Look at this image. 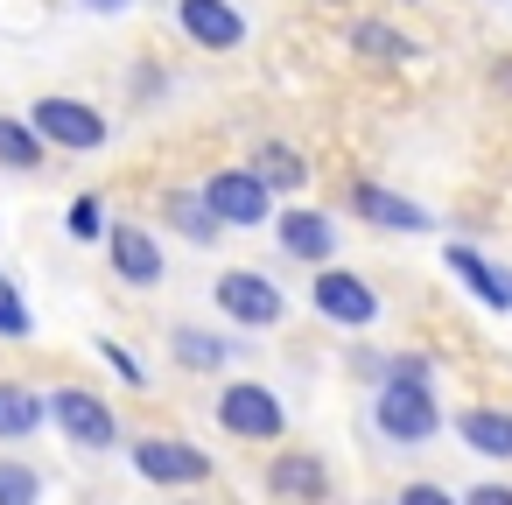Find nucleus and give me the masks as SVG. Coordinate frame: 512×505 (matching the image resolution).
I'll list each match as a JSON object with an SVG mask.
<instances>
[{"label": "nucleus", "mask_w": 512, "mask_h": 505, "mask_svg": "<svg viewBox=\"0 0 512 505\" xmlns=\"http://www.w3.org/2000/svg\"><path fill=\"white\" fill-rule=\"evenodd\" d=\"M64 232H71L78 246H92V239H106V204H99V197H78V204L64 211Z\"/></svg>", "instance_id": "obj_24"}, {"label": "nucleus", "mask_w": 512, "mask_h": 505, "mask_svg": "<svg viewBox=\"0 0 512 505\" xmlns=\"http://www.w3.org/2000/svg\"><path fill=\"white\" fill-rule=\"evenodd\" d=\"M309 302H316V316L337 323V330H372V323H379V288L358 281L351 267H316Z\"/></svg>", "instance_id": "obj_6"}, {"label": "nucleus", "mask_w": 512, "mask_h": 505, "mask_svg": "<svg viewBox=\"0 0 512 505\" xmlns=\"http://www.w3.org/2000/svg\"><path fill=\"white\" fill-rule=\"evenodd\" d=\"M246 169H253L267 190H302V183H309V162H302V148H288V141H267Z\"/></svg>", "instance_id": "obj_20"}, {"label": "nucleus", "mask_w": 512, "mask_h": 505, "mask_svg": "<svg viewBox=\"0 0 512 505\" xmlns=\"http://www.w3.org/2000/svg\"><path fill=\"white\" fill-rule=\"evenodd\" d=\"M267 491H274L281 505H330V470H323V456H309V449H281V456L267 463Z\"/></svg>", "instance_id": "obj_11"}, {"label": "nucleus", "mask_w": 512, "mask_h": 505, "mask_svg": "<svg viewBox=\"0 0 512 505\" xmlns=\"http://www.w3.org/2000/svg\"><path fill=\"white\" fill-rule=\"evenodd\" d=\"M393 505H456V498H449L442 484H407V491H400Z\"/></svg>", "instance_id": "obj_27"}, {"label": "nucleus", "mask_w": 512, "mask_h": 505, "mask_svg": "<svg viewBox=\"0 0 512 505\" xmlns=\"http://www.w3.org/2000/svg\"><path fill=\"white\" fill-rule=\"evenodd\" d=\"M0 505H43V470L22 456H0Z\"/></svg>", "instance_id": "obj_22"}, {"label": "nucleus", "mask_w": 512, "mask_h": 505, "mask_svg": "<svg viewBox=\"0 0 512 505\" xmlns=\"http://www.w3.org/2000/svg\"><path fill=\"white\" fill-rule=\"evenodd\" d=\"M176 29L197 50H211V57H225V50L246 43V15L232 8V0H176Z\"/></svg>", "instance_id": "obj_9"}, {"label": "nucleus", "mask_w": 512, "mask_h": 505, "mask_svg": "<svg viewBox=\"0 0 512 505\" xmlns=\"http://www.w3.org/2000/svg\"><path fill=\"white\" fill-rule=\"evenodd\" d=\"M498 85H505V92H512V64H505V71H498Z\"/></svg>", "instance_id": "obj_30"}, {"label": "nucleus", "mask_w": 512, "mask_h": 505, "mask_svg": "<svg viewBox=\"0 0 512 505\" xmlns=\"http://www.w3.org/2000/svg\"><path fill=\"white\" fill-rule=\"evenodd\" d=\"M344 204L358 211V225H379V232H428V211H421L414 197L386 190V183H351Z\"/></svg>", "instance_id": "obj_12"}, {"label": "nucleus", "mask_w": 512, "mask_h": 505, "mask_svg": "<svg viewBox=\"0 0 512 505\" xmlns=\"http://www.w3.org/2000/svg\"><path fill=\"white\" fill-rule=\"evenodd\" d=\"M197 197H204V211L218 218V232H253V225L274 218V190H267L253 169H211Z\"/></svg>", "instance_id": "obj_4"}, {"label": "nucleus", "mask_w": 512, "mask_h": 505, "mask_svg": "<svg viewBox=\"0 0 512 505\" xmlns=\"http://www.w3.org/2000/svg\"><path fill=\"white\" fill-rule=\"evenodd\" d=\"M456 435H463V449H477L491 463H512V407H463Z\"/></svg>", "instance_id": "obj_14"}, {"label": "nucleus", "mask_w": 512, "mask_h": 505, "mask_svg": "<svg viewBox=\"0 0 512 505\" xmlns=\"http://www.w3.org/2000/svg\"><path fill=\"white\" fill-rule=\"evenodd\" d=\"M106 260H113V274L127 288H162V246H155L148 225H134V218L106 225Z\"/></svg>", "instance_id": "obj_10"}, {"label": "nucleus", "mask_w": 512, "mask_h": 505, "mask_svg": "<svg viewBox=\"0 0 512 505\" xmlns=\"http://www.w3.org/2000/svg\"><path fill=\"white\" fill-rule=\"evenodd\" d=\"M162 218H169L190 246H211V239H218V218L204 211V197H197V190H169V197H162Z\"/></svg>", "instance_id": "obj_21"}, {"label": "nucleus", "mask_w": 512, "mask_h": 505, "mask_svg": "<svg viewBox=\"0 0 512 505\" xmlns=\"http://www.w3.org/2000/svg\"><path fill=\"white\" fill-rule=\"evenodd\" d=\"M134 470L162 491H183V484H204L211 477V456L183 435H134Z\"/></svg>", "instance_id": "obj_8"}, {"label": "nucleus", "mask_w": 512, "mask_h": 505, "mask_svg": "<svg viewBox=\"0 0 512 505\" xmlns=\"http://www.w3.org/2000/svg\"><path fill=\"white\" fill-rule=\"evenodd\" d=\"M211 295H218V309H225L239 330H274V323L288 316V295H281L260 267H232V274H218Z\"/></svg>", "instance_id": "obj_7"}, {"label": "nucleus", "mask_w": 512, "mask_h": 505, "mask_svg": "<svg viewBox=\"0 0 512 505\" xmlns=\"http://www.w3.org/2000/svg\"><path fill=\"white\" fill-rule=\"evenodd\" d=\"M169 351H176V365H190V372H218V365H232L239 337H218V330H197V323H183V330L169 337Z\"/></svg>", "instance_id": "obj_17"}, {"label": "nucleus", "mask_w": 512, "mask_h": 505, "mask_svg": "<svg viewBox=\"0 0 512 505\" xmlns=\"http://www.w3.org/2000/svg\"><path fill=\"white\" fill-rule=\"evenodd\" d=\"M274 232H281V253L288 260H309V267H330V253H337V225L323 218V211H281V218H267Z\"/></svg>", "instance_id": "obj_13"}, {"label": "nucleus", "mask_w": 512, "mask_h": 505, "mask_svg": "<svg viewBox=\"0 0 512 505\" xmlns=\"http://www.w3.org/2000/svg\"><path fill=\"white\" fill-rule=\"evenodd\" d=\"M379 379H414V386H435V365H428L421 351H393V358L379 365Z\"/></svg>", "instance_id": "obj_25"}, {"label": "nucleus", "mask_w": 512, "mask_h": 505, "mask_svg": "<svg viewBox=\"0 0 512 505\" xmlns=\"http://www.w3.org/2000/svg\"><path fill=\"white\" fill-rule=\"evenodd\" d=\"M456 505H512V484H470V498Z\"/></svg>", "instance_id": "obj_28"}, {"label": "nucleus", "mask_w": 512, "mask_h": 505, "mask_svg": "<svg viewBox=\"0 0 512 505\" xmlns=\"http://www.w3.org/2000/svg\"><path fill=\"white\" fill-rule=\"evenodd\" d=\"M372 421H379V435H386L393 449H421V442H435V428H442L435 386H414V379H379V393H372Z\"/></svg>", "instance_id": "obj_3"}, {"label": "nucleus", "mask_w": 512, "mask_h": 505, "mask_svg": "<svg viewBox=\"0 0 512 505\" xmlns=\"http://www.w3.org/2000/svg\"><path fill=\"white\" fill-rule=\"evenodd\" d=\"M351 50H358V57H379V64H414V57H421V50H414L393 22H379V15L351 22Z\"/></svg>", "instance_id": "obj_19"}, {"label": "nucleus", "mask_w": 512, "mask_h": 505, "mask_svg": "<svg viewBox=\"0 0 512 505\" xmlns=\"http://www.w3.org/2000/svg\"><path fill=\"white\" fill-rule=\"evenodd\" d=\"M43 414L57 421V435L71 442V449H92V456H106V449H120V414L106 407V393H92V386H50L43 393Z\"/></svg>", "instance_id": "obj_2"}, {"label": "nucleus", "mask_w": 512, "mask_h": 505, "mask_svg": "<svg viewBox=\"0 0 512 505\" xmlns=\"http://www.w3.org/2000/svg\"><path fill=\"white\" fill-rule=\"evenodd\" d=\"M43 421H50V414H43V393H36V386L0 379V442H29Z\"/></svg>", "instance_id": "obj_16"}, {"label": "nucleus", "mask_w": 512, "mask_h": 505, "mask_svg": "<svg viewBox=\"0 0 512 505\" xmlns=\"http://www.w3.org/2000/svg\"><path fill=\"white\" fill-rule=\"evenodd\" d=\"M22 120L36 127L43 148H64V155H99V148L113 141V120H106L92 99H71V92H43Z\"/></svg>", "instance_id": "obj_1"}, {"label": "nucleus", "mask_w": 512, "mask_h": 505, "mask_svg": "<svg viewBox=\"0 0 512 505\" xmlns=\"http://www.w3.org/2000/svg\"><path fill=\"white\" fill-rule=\"evenodd\" d=\"M22 337H36V316H29V302H22V288L0 274V344H22Z\"/></svg>", "instance_id": "obj_23"}, {"label": "nucleus", "mask_w": 512, "mask_h": 505, "mask_svg": "<svg viewBox=\"0 0 512 505\" xmlns=\"http://www.w3.org/2000/svg\"><path fill=\"white\" fill-rule=\"evenodd\" d=\"M99 358H106V365H113V372H120V379H127V386H148V365H141V358H134V351H120V344H113V337H106V344H99Z\"/></svg>", "instance_id": "obj_26"}, {"label": "nucleus", "mask_w": 512, "mask_h": 505, "mask_svg": "<svg viewBox=\"0 0 512 505\" xmlns=\"http://www.w3.org/2000/svg\"><path fill=\"white\" fill-rule=\"evenodd\" d=\"M449 274H456V281H463V288H470L484 309H498V316L512 309V274H498L484 253H470V246H449Z\"/></svg>", "instance_id": "obj_15"}, {"label": "nucleus", "mask_w": 512, "mask_h": 505, "mask_svg": "<svg viewBox=\"0 0 512 505\" xmlns=\"http://www.w3.org/2000/svg\"><path fill=\"white\" fill-rule=\"evenodd\" d=\"M78 8H85V15H127L134 0H78Z\"/></svg>", "instance_id": "obj_29"}, {"label": "nucleus", "mask_w": 512, "mask_h": 505, "mask_svg": "<svg viewBox=\"0 0 512 505\" xmlns=\"http://www.w3.org/2000/svg\"><path fill=\"white\" fill-rule=\"evenodd\" d=\"M50 162V148L36 141V127L22 113H0V169H15V176H36Z\"/></svg>", "instance_id": "obj_18"}, {"label": "nucleus", "mask_w": 512, "mask_h": 505, "mask_svg": "<svg viewBox=\"0 0 512 505\" xmlns=\"http://www.w3.org/2000/svg\"><path fill=\"white\" fill-rule=\"evenodd\" d=\"M218 428L239 435V442H281V435H288V407H281L274 386H260V379H232V386L218 393Z\"/></svg>", "instance_id": "obj_5"}]
</instances>
